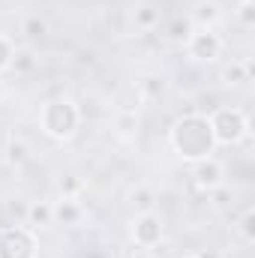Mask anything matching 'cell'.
<instances>
[{
    "mask_svg": "<svg viewBox=\"0 0 255 258\" xmlns=\"http://www.w3.org/2000/svg\"><path fill=\"white\" fill-rule=\"evenodd\" d=\"M168 147L186 165L213 156L216 153V141H213V129H210L207 114L189 111V114L177 117L171 123V129H168Z\"/></svg>",
    "mask_w": 255,
    "mask_h": 258,
    "instance_id": "1",
    "label": "cell"
},
{
    "mask_svg": "<svg viewBox=\"0 0 255 258\" xmlns=\"http://www.w3.org/2000/svg\"><path fill=\"white\" fill-rule=\"evenodd\" d=\"M39 129L51 141H72L81 129V108L72 96H51L39 108Z\"/></svg>",
    "mask_w": 255,
    "mask_h": 258,
    "instance_id": "2",
    "label": "cell"
},
{
    "mask_svg": "<svg viewBox=\"0 0 255 258\" xmlns=\"http://www.w3.org/2000/svg\"><path fill=\"white\" fill-rule=\"evenodd\" d=\"M210 129H213V141L216 147H237L249 138L252 123H249V114L237 105H219L207 114Z\"/></svg>",
    "mask_w": 255,
    "mask_h": 258,
    "instance_id": "3",
    "label": "cell"
},
{
    "mask_svg": "<svg viewBox=\"0 0 255 258\" xmlns=\"http://www.w3.org/2000/svg\"><path fill=\"white\" fill-rule=\"evenodd\" d=\"M39 240L27 225H3L0 228V258H36Z\"/></svg>",
    "mask_w": 255,
    "mask_h": 258,
    "instance_id": "4",
    "label": "cell"
},
{
    "mask_svg": "<svg viewBox=\"0 0 255 258\" xmlns=\"http://www.w3.org/2000/svg\"><path fill=\"white\" fill-rule=\"evenodd\" d=\"M183 45H186L189 60H195V63H213V60L222 57L225 39L216 33V27H195Z\"/></svg>",
    "mask_w": 255,
    "mask_h": 258,
    "instance_id": "5",
    "label": "cell"
},
{
    "mask_svg": "<svg viewBox=\"0 0 255 258\" xmlns=\"http://www.w3.org/2000/svg\"><path fill=\"white\" fill-rule=\"evenodd\" d=\"M162 237H165V222L156 210L135 213V219L129 225V240L135 249H153L162 243Z\"/></svg>",
    "mask_w": 255,
    "mask_h": 258,
    "instance_id": "6",
    "label": "cell"
},
{
    "mask_svg": "<svg viewBox=\"0 0 255 258\" xmlns=\"http://www.w3.org/2000/svg\"><path fill=\"white\" fill-rule=\"evenodd\" d=\"M192 183H195L201 192H213L216 186L225 183V165H222L216 156H207V159L192 162Z\"/></svg>",
    "mask_w": 255,
    "mask_h": 258,
    "instance_id": "7",
    "label": "cell"
},
{
    "mask_svg": "<svg viewBox=\"0 0 255 258\" xmlns=\"http://www.w3.org/2000/svg\"><path fill=\"white\" fill-rule=\"evenodd\" d=\"M51 216H54V225L75 228L84 222V207L78 204V198H57L51 201Z\"/></svg>",
    "mask_w": 255,
    "mask_h": 258,
    "instance_id": "8",
    "label": "cell"
},
{
    "mask_svg": "<svg viewBox=\"0 0 255 258\" xmlns=\"http://www.w3.org/2000/svg\"><path fill=\"white\" fill-rule=\"evenodd\" d=\"M252 60H228L219 69V81H222V87H243L252 81Z\"/></svg>",
    "mask_w": 255,
    "mask_h": 258,
    "instance_id": "9",
    "label": "cell"
},
{
    "mask_svg": "<svg viewBox=\"0 0 255 258\" xmlns=\"http://www.w3.org/2000/svg\"><path fill=\"white\" fill-rule=\"evenodd\" d=\"M24 225L30 231H45L54 225V216H51V201H30L27 204V213H24Z\"/></svg>",
    "mask_w": 255,
    "mask_h": 258,
    "instance_id": "10",
    "label": "cell"
},
{
    "mask_svg": "<svg viewBox=\"0 0 255 258\" xmlns=\"http://www.w3.org/2000/svg\"><path fill=\"white\" fill-rule=\"evenodd\" d=\"M189 21L195 27H216L222 21V9L216 0H198L189 12Z\"/></svg>",
    "mask_w": 255,
    "mask_h": 258,
    "instance_id": "11",
    "label": "cell"
},
{
    "mask_svg": "<svg viewBox=\"0 0 255 258\" xmlns=\"http://www.w3.org/2000/svg\"><path fill=\"white\" fill-rule=\"evenodd\" d=\"M192 30H195V24L189 21V15H174V18L165 24V39H168V42H180V45H183V42L189 39Z\"/></svg>",
    "mask_w": 255,
    "mask_h": 258,
    "instance_id": "12",
    "label": "cell"
},
{
    "mask_svg": "<svg viewBox=\"0 0 255 258\" xmlns=\"http://www.w3.org/2000/svg\"><path fill=\"white\" fill-rule=\"evenodd\" d=\"M165 90H168V84H165L162 75H141V78H138V93H141L144 99H150V102L162 99Z\"/></svg>",
    "mask_w": 255,
    "mask_h": 258,
    "instance_id": "13",
    "label": "cell"
},
{
    "mask_svg": "<svg viewBox=\"0 0 255 258\" xmlns=\"http://www.w3.org/2000/svg\"><path fill=\"white\" fill-rule=\"evenodd\" d=\"M21 33L30 39V42H39V39H45L48 36V21L42 18V15H24V21H21Z\"/></svg>",
    "mask_w": 255,
    "mask_h": 258,
    "instance_id": "14",
    "label": "cell"
},
{
    "mask_svg": "<svg viewBox=\"0 0 255 258\" xmlns=\"http://www.w3.org/2000/svg\"><path fill=\"white\" fill-rule=\"evenodd\" d=\"M129 207L135 210V213H147V210H153V192H150V186H135V189H129Z\"/></svg>",
    "mask_w": 255,
    "mask_h": 258,
    "instance_id": "15",
    "label": "cell"
},
{
    "mask_svg": "<svg viewBox=\"0 0 255 258\" xmlns=\"http://www.w3.org/2000/svg\"><path fill=\"white\" fill-rule=\"evenodd\" d=\"M234 21L243 27V30H252L255 27V0H237L234 9H231Z\"/></svg>",
    "mask_w": 255,
    "mask_h": 258,
    "instance_id": "16",
    "label": "cell"
},
{
    "mask_svg": "<svg viewBox=\"0 0 255 258\" xmlns=\"http://www.w3.org/2000/svg\"><path fill=\"white\" fill-rule=\"evenodd\" d=\"M114 129H117L120 138H135L138 135V114L135 111H120L114 117Z\"/></svg>",
    "mask_w": 255,
    "mask_h": 258,
    "instance_id": "17",
    "label": "cell"
},
{
    "mask_svg": "<svg viewBox=\"0 0 255 258\" xmlns=\"http://www.w3.org/2000/svg\"><path fill=\"white\" fill-rule=\"evenodd\" d=\"M132 21H135L138 30H153V27H159V9H153V6H138L135 15H132Z\"/></svg>",
    "mask_w": 255,
    "mask_h": 258,
    "instance_id": "18",
    "label": "cell"
},
{
    "mask_svg": "<svg viewBox=\"0 0 255 258\" xmlns=\"http://www.w3.org/2000/svg\"><path fill=\"white\" fill-rule=\"evenodd\" d=\"M27 159H30L27 144H24L21 138H9V141H6V162H9V165H24Z\"/></svg>",
    "mask_w": 255,
    "mask_h": 258,
    "instance_id": "19",
    "label": "cell"
},
{
    "mask_svg": "<svg viewBox=\"0 0 255 258\" xmlns=\"http://www.w3.org/2000/svg\"><path fill=\"white\" fill-rule=\"evenodd\" d=\"M15 51H18V48H15V42H12L6 33H0V75H3V72H9Z\"/></svg>",
    "mask_w": 255,
    "mask_h": 258,
    "instance_id": "20",
    "label": "cell"
},
{
    "mask_svg": "<svg viewBox=\"0 0 255 258\" xmlns=\"http://www.w3.org/2000/svg\"><path fill=\"white\" fill-rule=\"evenodd\" d=\"M36 66V57L30 54V51H15V57H12V72H18V75H27L30 69Z\"/></svg>",
    "mask_w": 255,
    "mask_h": 258,
    "instance_id": "21",
    "label": "cell"
},
{
    "mask_svg": "<svg viewBox=\"0 0 255 258\" xmlns=\"http://www.w3.org/2000/svg\"><path fill=\"white\" fill-rule=\"evenodd\" d=\"M240 237L246 243H255V210H246L240 216Z\"/></svg>",
    "mask_w": 255,
    "mask_h": 258,
    "instance_id": "22",
    "label": "cell"
},
{
    "mask_svg": "<svg viewBox=\"0 0 255 258\" xmlns=\"http://www.w3.org/2000/svg\"><path fill=\"white\" fill-rule=\"evenodd\" d=\"M78 192H81V180L78 177H72V174L60 177V198H78Z\"/></svg>",
    "mask_w": 255,
    "mask_h": 258,
    "instance_id": "23",
    "label": "cell"
},
{
    "mask_svg": "<svg viewBox=\"0 0 255 258\" xmlns=\"http://www.w3.org/2000/svg\"><path fill=\"white\" fill-rule=\"evenodd\" d=\"M207 195L213 198V207H219V210H225V207L231 204V189H228L225 183H222V186H216L213 192H207Z\"/></svg>",
    "mask_w": 255,
    "mask_h": 258,
    "instance_id": "24",
    "label": "cell"
},
{
    "mask_svg": "<svg viewBox=\"0 0 255 258\" xmlns=\"http://www.w3.org/2000/svg\"><path fill=\"white\" fill-rule=\"evenodd\" d=\"M9 213H15V216H21V219H24V213H27V204H18V201H12V204H9Z\"/></svg>",
    "mask_w": 255,
    "mask_h": 258,
    "instance_id": "25",
    "label": "cell"
},
{
    "mask_svg": "<svg viewBox=\"0 0 255 258\" xmlns=\"http://www.w3.org/2000/svg\"><path fill=\"white\" fill-rule=\"evenodd\" d=\"M129 258H153L150 249H135V252H129Z\"/></svg>",
    "mask_w": 255,
    "mask_h": 258,
    "instance_id": "26",
    "label": "cell"
},
{
    "mask_svg": "<svg viewBox=\"0 0 255 258\" xmlns=\"http://www.w3.org/2000/svg\"><path fill=\"white\" fill-rule=\"evenodd\" d=\"M3 96H6V87H3V81H0V99H3Z\"/></svg>",
    "mask_w": 255,
    "mask_h": 258,
    "instance_id": "27",
    "label": "cell"
},
{
    "mask_svg": "<svg viewBox=\"0 0 255 258\" xmlns=\"http://www.w3.org/2000/svg\"><path fill=\"white\" fill-rule=\"evenodd\" d=\"M183 258H207V255H183Z\"/></svg>",
    "mask_w": 255,
    "mask_h": 258,
    "instance_id": "28",
    "label": "cell"
}]
</instances>
